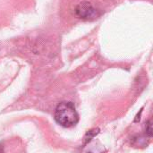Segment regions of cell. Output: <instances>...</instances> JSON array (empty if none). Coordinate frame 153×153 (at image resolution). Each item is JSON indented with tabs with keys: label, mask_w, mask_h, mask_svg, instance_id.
<instances>
[{
	"label": "cell",
	"mask_w": 153,
	"mask_h": 153,
	"mask_svg": "<svg viewBox=\"0 0 153 153\" xmlns=\"http://www.w3.org/2000/svg\"><path fill=\"white\" fill-rule=\"evenodd\" d=\"M75 14L80 19L85 21H92L100 16V12L91 3L82 2L76 6Z\"/></svg>",
	"instance_id": "cell-2"
},
{
	"label": "cell",
	"mask_w": 153,
	"mask_h": 153,
	"mask_svg": "<svg viewBox=\"0 0 153 153\" xmlns=\"http://www.w3.org/2000/svg\"><path fill=\"white\" fill-rule=\"evenodd\" d=\"M146 134L149 137L152 136V122L151 121H148L147 124H146Z\"/></svg>",
	"instance_id": "cell-3"
},
{
	"label": "cell",
	"mask_w": 153,
	"mask_h": 153,
	"mask_svg": "<svg viewBox=\"0 0 153 153\" xmlns=\"http://www.w3.org/2000/svg\"><path fill=\"white\" fill-rule=\"evenodd\" d=\"M55 120L61 126L69 128L79 122V115L72 102L63 101L58 104L55 111Z\"/></svg>",
	"instance_id": "cell-1"
}]
</instances>
